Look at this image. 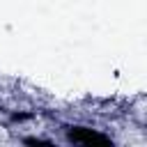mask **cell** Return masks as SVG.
Here are the masks:
<instances>
[{
  "mask_svg": "<svg viewBox=\"0 0 147 147\" xmlns=\"http://www.w3.org/2000/svg\"><path fill=\"white\" fill-rule=\"evenodd\" d=\"M69 138L74 142H85V145H108V138H103L92 129H71Z\"/></svg>",
  "mask_w": 147,
  "mask_h": 147,
  "instance_id": "1",
  "label": "cell"
}]
</instances>
